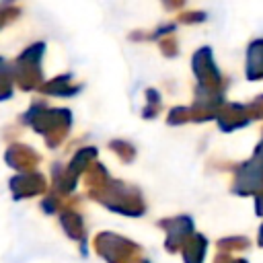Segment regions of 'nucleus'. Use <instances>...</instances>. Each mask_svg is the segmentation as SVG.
Returning a JSON list of instances; mask_svg holds the SVG:
<instances>
[{"mask_svg": "<svg viewBox=\"0 0 263 263\" xmlns=\"http://www.w3.org/2000/svg\"><path fill=\"white\" fill-rule=\"evenodd\" d=\"M6 72H8V66H6V62L0 58V88H4V92H8L10 95V88H6ZM2 95V92H0Z\"/></svg>", "mask_w": 263, "mask_h": 263, "instance_id": "f257e3e1", "label": "nucleus"}]
</instances>
